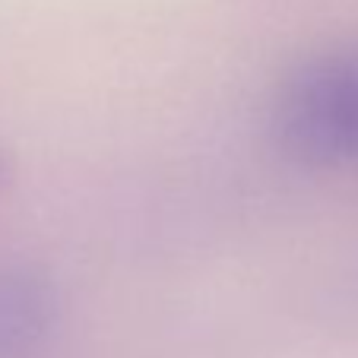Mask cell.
Masks as SVG:
<instances>
[{"mask_svg": "<svg viewBox=\"0 0 358 358\" xmlns=\"http://www.w3.org/2000/svg\"><path fill=\"white\" fill-rule=\"evenodd\" d=\"M270 136L308 169L358 165V41L314 51L279 80Z\"/></svg>", "mask_w": 358, "mask_h": 358, "instance_id": "6da1fadb", "label": "cell"}, {"mask_svg": "<svg viewBox=\"0 0 358 358\" xmlns=\"http://www.w3.org/2000/svg\"><path fill=\"white\" fill-rule=\"evenodd\" d=\"M61 320V285L38 260L0 264V358H35Z\"/></svg>", "mask_w": 358, "mask_h": 358, "instance_id": "7a4b0ae2", "label": "cell"}, {"mask_svg": "<svg viewBox=\"0 0 358 358\" xmlns=\"http://www.w3.org/2000/svg\"><path fill=\"white\" fill-rule=\"evenodd\" d=\"M13 178H16V159L7 146H0V194H7Z\"/></svg>", "mask_w": 358, "mask_h": 358, "instance_id": "3957f363", "label": "cell"}]
</instances>
